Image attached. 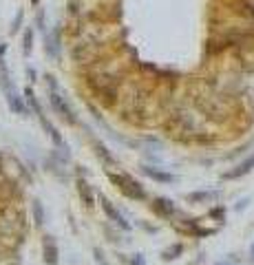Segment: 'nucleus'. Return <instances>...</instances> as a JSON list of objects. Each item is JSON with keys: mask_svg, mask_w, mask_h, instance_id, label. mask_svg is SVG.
I'll use <instances>...</instances> for the list:
<instances>
[{"mask_svg": "<svg viewBox=\"0 0 254 265\" xmlns=\"http://www.w3.org/2000/svg\"><path fill=\"white\" fill-rule=\"evenodd\" d=\"M108 179H110V182H113L115 186H118V188H120L128 199H135V201H144V199H146V190L142 188V184L135 182L130 174H124V172H120V174L108 172Z\"/></svg>", "mask_w": 254, "mask_h": 265, "instance_id": "obj_1", "label": "nucleus"}, {"mask_svg": "<svg viewBox=\"0 0 254 265\" xmlns=\"http://www.w3.org/2000/svg\"><path fill=\"white\" fill-rule=\"evenodd\" d=\"M49 102H51V106H54V110L58 115H60L62 120L66 122V124H78V120H76V115H73V110H71V106H68L66 102H64V98H62L60 93L56 91V88H51V93H49Z\"/></svg>", "mask_w": 254, "mask_h": 265, "instance_id": "obj_2", "label": "nucleus"}, {"mask_svg": "<svg viewBox=\"0 0 254 265\" xmlns=\"http://www.w3.org/2000/svg\"><path fill=\"white\" fill-rule=\"evenodd\" d=\"M100 201H102V210L106 212V216H108L110 221H113V224H118V226L122 228V230H126V232H128L130 228H133V226L128 224V221L124 219V216H122V212H118V210L113 208V204H110V201H108L106 197H100Z\"/></svg>", "mask_w": 254, "mask_h": 265, "instance_id": "obj_3", "label": "nucleus"}, {"mask_svg": "<svg viewBox=\"0 0 254 265\" xmlns=\"http://www.w3.org/2000/svg\"><path fill=\"white\" fill-rule=\"evenodd\" d=\"M42 254H44L46 265H58V261H60V252H58V246H56L54 236L42 238Z\"/></svg>", "mask_w": 254, "mask_h": 265, "instance_id": "obj_4", "label": "nucleus"}, {"mask_svg": "<svg viewBox=\"0 0 254 265\" xmlns=\"http://www.w3.org/2000/svg\"><path fill=\"white\" fill-rule=\"evenodd\" d=\"M4 95H7V104H9V108H12L14 113H18V115H27L29 113L27 106H24V102H22V98L16 93V88H9V91H4Z\"/></svg>", "mask_w": 254, "mask_h": 265, "instance_id": "obj_5", "label": "nucleus"}, {"mask_svg": "<svg viewBox=\"0 0 254 265\" xmlns=\"http://www.w3.org/2000/svg\"><path fill=\"white\" fill-rule=\"evenodd\" d=\"M252 168H254V155H250L243 164H239L234 170H228V172L224 174V179H239V177H243V174L252 172Z\"/></svg>", "mask_w": 254, "mask_h": 265, "instance_id": "obj_6", "label": "nucleus"}, {"mask_svg": "<svg viewBox=\"0 0 254 265\" xmlns=\"http://www.w3.org/2000/svg\"><path fill=\"white\" fill-rule=\"evenodd\" d=\"M142 172H144L146 177H150V179H155V182H160V184H170V182H174V174H170V172H162V170H157V168H148V166H144V168H142Z\"/></svg>", "mask_w": 254, "mask_h": 265, "instance_id": "obj_7", "label": "nucleus"}, {"mask_svg": "<svg viewBox=\"0 0 254 265\" xmlns=\"http://www.w3.org/2000/svg\"><path fill=\"white\" fill-rule=\"evenodd\" d=\"M152 210H155L160 216H170L172 212H174V206H172V201H170V199L160 197V199L152 201Z\"/></svg>", "mask_w": 254, "mask_h": 265, "instance_id": "obj_8", "label": "nucleus"}, {"mask_svg": "<svg viewBox=\"0 0 254 265\" xmlns=\"http://www.w3.org/2000/svg\"><path fill=\"white\" fill-rule=\"evenodd\" d=\"M44 49L46 53H49L51 58H58L60 56V44H58V31H54V34L44 36Z\"/></svg>", "mask_w": 254, "mask_h": 265, "instance_id": "obj_9", "label": "nucleus"}, {"mask_svg": "<svg viewBox=\"0 0 254 265\" xmlns=\"http://www.w3.org/2000/svg\"><path fill=\"white\" fill-rule=\"evenodd\" d=\"M78 192H80L84 206H86V208H91V206H93V192H91V186L84 182V179H78Z\"/></svg>", "mask_w": 254, "mask_h": 265, "instance_id": "obj_10", "label": "nucleus"}, {"mask_svg": "<svg viewBox=\"0 0 254 265\" xmlns=\"http://www.w3.org/2000/svg\"><path fill=\"white\" fill-rule=\"evenodd\" d=\"M31 51H34V29H24L22 34V53L24 56H31Z\"/></svg>", "mask_w": 254, "mask_h": 265, "instance_id": "obj_11", "label": "nucleus"}, {"mask_svg": "<svg viewBox=\"0 0 254 265\" xmlns=\"http://www.w3.org/2000/svg\"><path fill=\"white\" fill-rule=\"evenodd\" d=\"M190 204H199V201H210V199H219V192H192L186 197Z\"/></svg>", "mask_w": 254, "mask_h": 265, "instance_id": "obj_12", "label": "nucleus"}, {"mask_svg": "<svg viewBox=\"0 0 254 265\" xmlns=\"http://www.w3.org/2000/svg\"><path fill=\"white\" fill-rule=\"evenodd\" d=\"M182 252H184V246L182 243H174L172 248H168V250L164 252V261H172V258H177Z\"/></svg>", "mask_w": 254, "mask_h": 265, "instance_id": "obj_13", "label": "nucleus"}, {"mask_svg": "<svg viewBox=\"0 0 254 265\" xmlns=\"http://www.w3.org/2000/svg\"><path fill=\"white\" fill-rule=\"evenodd\" d=\"M95 148H98V150H95V152H98V157H102V159H104V164H115V159L110 157V152H108L102 144H95Z\"/></svg>", "mask_w": 254, "mask_h": 265, "instance_id": "obj_14", "label": "nucleus"}, {"mask_svg": "<svg viewBox=\"0 0 254 265\" xmlns=\"http://www.w3.org/2000/svg\"><path fill=\"white\" fill-rule=\"evenodd\" d=\"M34 214H36V224H38V226L44 224V210H42L40 201H34Z\"/></svg>", "mask_w": 254, "mask_h": 265, "instance_id": "obj_15", "label": "nucleus"}, {"mask_svg": "<svg viewBox=\"0 0 254 265\" xmlns=\"http://www.w3.org/2000/svg\"><path fill=\"white\" fill-rule=\"evenodd\" d=\"M20 22H22V12H18L16 14V18H14V22H12V34H18V29H20Z\"/></svg>", "mask_w": 254, "mask_h": 265, "instance_id": "obj_16", "label": "nucleus"}, {"mask_svg": "<svg viewBox=\"0 0 254 265\" xmlns=\"http://www.w3.org/2000/svg\"><path fill=\"white\" fill-rule=\"evenodd\" d=\"M130 265H146V258H144V254L142 252H137L133 258H130Z\"/></svg>", "mask_w": 254, "mask_h": 265, "instance_id": "obj_17", "label": "nucleus"}, {"mask_svg": "<svg viewBox=\"0 0 254 265\" xmlns=\"http://www.w3.org/2000/svg\"><path fill=\"white\" fill-rule=\"evenodd\" d=\"M210 216H219V219H224V216H226V210H224V208H214V210H210Z\"/></svg>", "mask_w": 254, "mask_h": 265, "instance_id": "obj_18", "label": "nucleus"}, {"mask_svg": "<svg viewBox=\"0 0 254 265\" xmlns=\"http://www.w3.org/2000/svg\"><path fill=\"white\" fill-rule=\"evenodd\" d=\"M246 206H248V199H243V201H239V204L234 206V208H236V210H243V208H246Z\"/></svg>", "mask_w": 254, "mask_h": 265, "instance_id": "obj_19", "label": "nucleus"}, {"mask_svg": "<svg viewBox=\"0 0 254 265\" xmlns=\"http://www.w3.org/2000/svg\"><path fill=\"white\" fill-rule=\"evenodd\" d=\"M250 256H252V261H254V243H252V248H250Z\"/></svg>", "mask_w": 254, "mask_h": 265, "instance_id": "obj_20", "label": "nucleus"}, {"mask_svg": "<svg viewBox=\"0 0 254 265\" xmlns=\"http://www.w3.org/2000/svg\"><path fill=\"white\" fill-rule=\"evenodd\" d=\"M219 265H228V263H219Z\"/></svg>", "mask_w": 254, "mask_h": 265, "instance_id": "obj_21", "label": "nucleus"}]
</instances>
